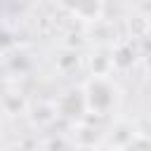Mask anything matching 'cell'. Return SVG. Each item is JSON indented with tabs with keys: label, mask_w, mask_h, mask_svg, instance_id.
I'll list each match as a JSON object with an SVG mask.
<instances>
[{
	"label": "cell",
	"mask_w": 151,
	"mask_h": 151,
	"mask_svg": "<svg viewBox=\"0 0 151 151\" xmlns=\"http://www.w3.org/2000/svg\"><path fill=\"white\" fill-rule=\"evenodd\" d=\"M76 151H94V149H90V146H80V149H76Z\"/></svg>",
	"instance_id": "obj_3"
},
{
	"label": "cell",
	"mask_w": 151,
	"mask_h": 151,
	"mask_svg": "<svg viewBox=\"0 0 151 151\" xmlns=\"http://www.w3.org/2000/svg\"><path fill=\"white\" fill-rule=\"evenodd\" d=\"M85 104H87L90 109L99 111V113H104L106 109H111V104H113V90H111V85H109L106 80H101V78L92 80V83L87 85Z\"/></svg>",
	"instance_id": "obj_1"
},
{
	"label": "cell",
	"mask_w": 151,
	"mask_h": 151,
	"mask_svg": "<svg viewBox=\"0 0 151 151\" xmlns=\"http://www.w3.org/2000/svg\"><path fill=\"white\" fill-rule=\"evenodd\" d=\"M125 151H149V142H146L144 137H137V139H134Z\"/></svg>",
	"instance_id": "obj_2"
}]
</instances>
